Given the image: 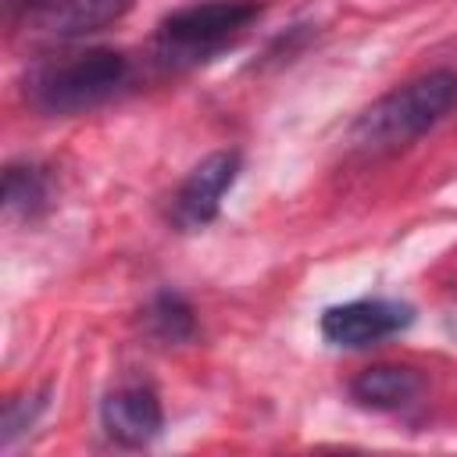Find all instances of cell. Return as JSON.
Returning a JSON list of instances; mask_svg holds the SVG:
<instances>
[{"mask_svg":"<svg viewBox=\"0 0 457 457\" xmlns=\"http://www.w3.org/2000/svg\"><path fill=\"white\" fill-rule=\"evenodd\" d=\"M146 328H150V336L161 339V343H186V339H193V332H196V318H193V307H189L179 293L164 289V293H157L154 303L146 307Z\"/></svg>","mask_w":457,"mask_h":457,"instance_id":"cell-10","label":"cell"},{"mask_svg":"<svg viewBox=\"0 0 457 457\" xmlns=\"http://www.w3.org/2000/svg\"><path fill=\"white\" fill-rule=\"evenodd\" d=\"M264 14L261 0H196L171 11L157 25V54L164 64H204L225 46L239 43Z\"/></svg>","mask_w":457,"mask_h":457,"instance_id":"cell-3","label":"cell"},{"mask_svg":"<svg viewBox=\"0 0 457 457\" xmlns=\"http://www.w3.org/2000/svg\"><path fill=\"white\" fill-rule=\"evenodd\" d=\"M129 82V57L111 46H93L43 64L25 86L29 100L43 114H82L107 104Z\"/></svg>","mask_w":457,"mask_h":457,"instance_id":"cell-2","label":"cell"},{"mask_svg":"<svg viewBox=\"0 0 457 457\" xmlns=\"http://www.w3.org/2000/svg\"><path fill=\"white\" fill-rule=\"evenodd\" d=\"M46 407V393H32V396H11L7 407H4V432H0V443L11 446L21 432H29L39 418V411Z\"/></svg>","mask_w":457,"mask_h":457,"instance_id":"cell-11","label":"cell"},{"mask_svg":"<svg viewBox=\"0 0 457 457\" xmlns=\"http://www.w3.org/2000/svg\"><path fill=\"white\" fill-rule=\"evenodd\" d=\"M132 0H11L25 32L50 39H75L96 29H107L129 11Z\"/></svg>","mask_w":457,"mask_h":457,"instance_id":"cell-6","label":"cell"},{"mask_svg":"<svg viewBox=\"0 0 457 457\" xmlns=\"http://www.w3.org/2000/svg\"><path fill=\"white\" fill-rule=\"evenodd\" d=\"M414 321L411 303L400 300H382V296H368V300H350V303H336L321 314V336L332 346L343 350H364L375 346L396 332H403Z\"/></svg>","mask_w":457,"mask_h":457,"instance_id":"cell-4","label":"cell"},{"mask_svg":"<svg viewBox=\"0 0 457 457\" xmlns=\"http://www.w3.org/2000/svg\"><path fill=\"white\" fill-rule=\"evenodd\" d=\"M421 389H425L421 371L407 364H375L350 382V400L368 411H400L411 407L421 396Z\"/></svg>","mask_w":457,"mask_h":457,"instance_id":"cell-8","label":"cell"},{"mask_svg":"<svg viewBox=\"0 0 457 457\" xmlns=\"http://www.w3.org/2000/svg\"><path fill=\"white\" fill-rule=\"evenodd\" d=\"M50 207V175L46 168L25 161V164H7L4 171V211L11 218L32 221Z\"/></svg>","mask_w":457,"mask_h":457,"instance_id":"cell-9","label":"cell"},{"mask_svg":"<svg viewBox=\"0 0 457 457\" xmlns=\"http://www.w3.org/2000/svg\"><path fill=\"white\" fill-rule=\"evenodd\" d=\"M239 154L236 150H214L207 154L179 186L175 200H171V225L179 232H200L207 228L218 211H221V196L232 189L236 175H239Z\"/></svg>","mask_w":457,"mask_h":457,"instance_id":"cell-5","label":"cell"},{"mask_svg":"<svg viewBox=\"0 0 457 457\" xmlns=\"http://www.w3.org/2000/svg\"><path fill=\"white\" fill-rule=\"evenodd\" d=\"M100 425L104 432L121 446H146L164 428L161 400L150 386H121L104 396L100 403Z\"/></svg>","mask_w":457,"mask_h":457,"instance_id":"cell-7","label":"cell"},{"mask_svg":"<svg viewBox=\"0 0 457 457\" xmlns=\"http://www.w3.org/2000/svg\"><path fill=\"white\" fill-rule=\"evenodd\" d=\"M453 111H457V71L446 68L425 71L389 89L350 125V150L361 157L400 154Z\"/></svg>","mask_w":457,"mask_h":457,"instance_id":"cell-1","label":"cell"},{"mask_svg":"<svg viewBox=\"0 0 457 457\" xmlns=\"http://www.w3.org/2000/svg\"><path fill=\"white\" fill-rule=\"evenodd\" d=\"M450 332H453V336H457V311H453V314H450Z\"/></svg>","mask_w":457,"mask_h":457,"instance_id":"cell-12","label":"cell"}]
</instances>
